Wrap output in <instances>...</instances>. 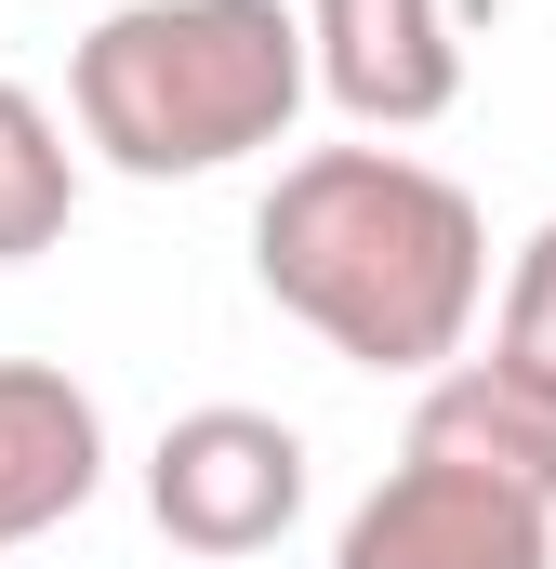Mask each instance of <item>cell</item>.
<instances>
[{"instance_id":"1","label":"cell","mask_w":556,"mask_h":569,"mask_svg":"<svg viewBox=\"0 0 556 569\" xmlns=\"http://www.w3.org/2000/svg\"><path fill=\"white\" fill-rule=\"evenodd\" d=\"M252 279L345 371L437 385L490 305V226L411 146H305L252 212Z\"/></svg>"},{"instance_id":"2","label":"cell","mask_w":556,"mask_h":569,"mask_svg":"<svg viewBox=\"0 0 556 569\" xmlns=\"http://www.w3.org/2000/svg\"><path fill=\"white\" fill-rule=\"evenodd\" d=\"M305 93H318L305 0H120L67 53L80 146L133 186H199L291 146Z\"/></svg>"},{"instance_id":"3","label":"cell","mask_w":556,"mask_h":569,"mask_svg":"<svg viewBox=\"0 0 556 569\" xmlns=\"http://www.w3.org/2000/svg\"><path fill=\"white\" fill-rule=\"evenodd\" d=\"M305 490H318L305 437L278 425V411H239V398L172 411L159 450H146V517H159V543H186V557H212V569L291 543Z\"/></svg>"},{"instance_id":"4","label":"cell","mask_w":556,"mask_h":569,"mask_svg":"<svg viewBox=\"0 0 556 569\" xmlns=\"http://www.w3.org/2000/svg\"><path fill=\"white\" fill-rule=\"evenodd\" d=\"M331 569H556V503L398 450L358 490V517L331 530Z\"/></svg>"},{"instance_id":"5","label":"cell","mask_w":556,"mask_h":569,"mask_svg":"<svg viewBox=\"0 0 556 569\" xmlns=\"http://www.w3.org/2000/svg\"><path fill=\"white\" fill-rule=\"evenodd\" d=\"M305 53H318V93L358 133H437L464 107L450 0H305Z\"/></svg>"},{"instance_id":"6","label":"cell","mask_w":556,"mask_h":569,"mask_svg":"<svg viewBox=\"0 0 556 569\" xmlns=\"http://www.w3.org/2000/svg\"><path fill=\"white\" fill-rule=\"evenodd\" d=\"M107 490V411L67 358H0V557Z\"/></svg>"},{"instance_id":"7","label":"cell","mask_w":556,"mask_h":569,"mask_svg":"<svg viewBox=\"0 0 556 569\" xmlns=\"http://www.w3.org/2000/svg\"><path fill=\"white\" fill-rule=\"evenodd\" d=\"M411 450L556 503V385H530L517 358H450V371L411 398Z\"/></svg>"},{"instance_id":"8","label":"cell","mask_w":556,"mask_h":569,"mask_svg":"<svg viewBox=\"0 0 556 569\" xmlns=\"http://www.w3.org/2000/svg\"><path fill=\"white\" fill-rule=\"evenodd\" d=\"M80 212V146L53 133V107L27 80H0V266H40Z\"/></svg>"},{"instance_id":"9","label":"cell","mask_w":556,"mask_h":569,"mask_svg":"<svg viewBox=\"0 0 556 569\" xmlns=\"http://www.w3.org/2000/svg\"><path fill=\"white\" fill-rule=\"evenodd\" d=\"M490 358H517L530 385H556V212L517 239L504 266V305H490Z\"/></svg>"}]
</instances>
